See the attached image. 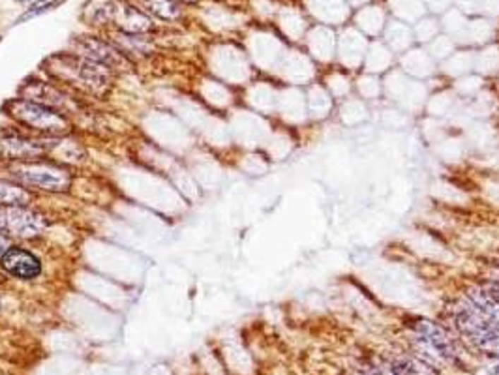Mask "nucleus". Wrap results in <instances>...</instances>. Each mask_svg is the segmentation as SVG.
I'll use <instances>...</instances> for the list:
<instances>
[{
    "label": "nucleus",
    "instance_id": "1",
    "mask_svg": "<svg viewBox=\"0 0 499 375\" xmlns=\"http://www.w3.org/2000/svg\"><path fill=\"white\" fill-rule=\"evenodd\" d=\"M455 325L473 347L499 359V325L467 299L455 308Z\"/></svg>",
    "mask_w": 499,
    "mask_h": 375
},
{
    "label": "nucleus",
    "instance_id": "2",
    "mask_svg": "<svg viewBox=\"0 0 499 375\" xmlns=\"http://www.w3.org/2000/svg\"><path fill=\"white\" fill-rule=\"evenodd\" d=\"M6 111L21 124L49 136H62L70 131V122L64 114L30 100H11L6 104Z\"/></svg>",
    "mask_w": 499,
    "mask_h": 375
},
{
    "label": "nucleus",
    "instance_id": "3",
    "mask_svg": "<svg viewBox=\"0 0 499 375\" xmlns=\"http://www.w3.org/2000/svg\"><path fill=\"white\" fill-rule=\"evenodd\" d=\"M413 342L417 345L419 353L426 355V359L435 362H456L458 360V347L455 338L445 331L438 323L428 319H417L411 325Z\"/></svg>",
    "mask_w": 499,
    "mask_h": 375
},
{
    "label": "nucleus",
    "instance_id": "4",
    "mask_svg": "<svg viewBox=\"0 0 499 375\" xmlns=\"http://www.w3.org/2000/svg\"><path fill=\"white\" fill-rule=\"evenodd\" d=\"M11 177L23 186L45 191H66L71 184V174L66 169L51 163H17L11 167Z\"/></svg>",
    "mask_w": 499,
    "mask_h": 375
},
{
    "label": "nucleus",
    "instance_id": "5",
    "mask_svg": "<svg viewBox=\"0 0 499 375\" xmlns=\"http://www.w3.org/2000/svg\"><path fill=\"white\" fill-rule=\"evenodd\" d=\"M61 68H66L71 73V79H76L77 85L87 88L92 94H105L111 85L109 68L88 60L85 56L81 59H61Z\"/></svg>",
    "mask_w": 499,
    "mask_h": 375
},
{
    "label": "nucleus",
    "instance_id": "6",
    "mask_svg": "<svg viewBox=\"0 0 499 375\" xmlns=\"http://www.w3.org/2000/svg\"><path fill=\"white\" fill-rule=\"evenodd\" d=\"M44 214L28 207H4L2 213V233H10L19 239H34L45 229Z\"/></svg>",
    "mask_w": 499,
    "mask_h": 375
},
{
    "label": "nucleus",
    "instance_id": "7",
    "mask_svg": "<svg viewBox=\"0 0 499 375\" xmlns=\"http://www.w3.org/2000/svg\"><path fill=\"white\" fill-rule=\"evenodd\" d=\"M0 265L8 274L19 278V280H34L42 274V263L34 254L28 250L10 246L0 257Z\"/></svg>",
    "mask_w": 499,
    "mask_h": 375
},
{
    "label": "nucleus",
    "instance_id": "8",
    "mask_svg": "<svg viewBox=\"0 0 499 375\" xmlns=\"http://www.w3.org/2000/svg\"><path fill=\"white\" fill-rule=\"evenodd\" d=\"M77 51L88 60H94L98 64L115 70V68H128V60L122 56L119 49L107 42H102L98 38H81L76 42Z\"/></svg>",
    "mask_w": 499,
    "mask_h": 375
},
{
    "label": "nucleus",
    "instance_id": "9",
    "mask_svg": "<svg viewBox=\"0 0 499 375\" xmlns=\"http://www.w3.org/2000/svg\"><path fill=\"white\" fill-rule=\"evenodd\" d=\"M47 150L44 143L27 139L21 136L0 137V154L8 160H30L38 158Z\"/></svg>",
    "mask_w": 499,
    "mask_h": 375
},
{
    "label": "nucleus",
    "instance_id": "10",
    "mask_svg": "<svg viewBox=\"0 0 499 375\" xmlns=\"http://www.w3.org/2000/svg\"><path fill=\"white\" fill-rule=\"evenodd\" d=\"M115 21L128 34H143L152 28V23H150L148 16L128 4H116Z\"/></svg>",
    "mask_w": 499,
    "mask_h": 375
},
{
    "label": "nucleus",
    "instance_id": "11",
    "mask_svg": "<svg viewBox=\"0 0 499 375\" xmlns=\"http://www.w3.org/2000/svg\"><path fill=\"white\" fill-rule=\"evenodd\" d=\"M467 300L499 325V299L494 293H490L484 283L467 289Z\"/></svg>",
    "mask_w": 499,
    "mask_h": 375
},
{
    "label": "nucleus",
    "instance_id": "12",
    "mask_svg": "<svg viewBox=\"0 0 499 375\" xmlns=\"http://www.w3.org/2000/svg\"><path fill=\"white\" fill-rule=\"evenodd\" d=\"M85 13L94 25H107L109 21H115L116 4L113 0H88Z\"/></svg>",
    "mask_w": 499,
    "mask_h": 375
},
{
    "label": "nucleus",
    "instance_id": "13",
    "mask_svg": "<svg viewBox=\"0 0 499 375\" xmlns=\"http://www.w3.org/2000/svg\"><path fill=\"white\" fill-rule=\"evenodd\" d=\"M30 201L27 190H23L21 186L0 180V205L2 207H27Z\"/></svg>",
    "mask_w": 499,
    "mask_h": 375
},
{
    "label": "nucleus",
    "instance_id": "14",
    "mask_svg": "<svg viewBox=\"0 0 499 375\" xmlns=\"http://www.w3.org/2000/svg\"><path fill=\"white\" fill-rule=\"evenodd\" d=\"M143 4L147 11L165 21H173L181 17V6L176 0H143Z\"/></svg>",
    "mask_w": 499,
    "mask_h": 375
},
{
    "label": "nucleus",
    "instance_id": "15",
    "mask_svg": "<svg viewBox=\"0 0 499 375\" xmlns=\"http://www.w3.org/2000/svg\"><path fill=\"white\" fill-rule=\"evenodd\" d=\"M59 2H61V0H38V2H34V4L30 6L21 17H19V23L27 21V19H32V17L42 16V13H47V11L53 10Z\"/></svg>",
    "mask_w": 499,
    "mask_h": 375
},
{
    "label": "nucleus",
    "instance_id": "16",
    "mask_svg": "<svg viewBox=\"0 0 499 375\" xmlns=\"http://www.w3.org/2000/svg\"><path fill=\"white\" fill-rule=\"evenodd\" d=\"M402 364L406 366V370L409 375H438L433 371V368L423 362V360L415 359V357H400Z\"/></svg>",
    "mask_w": 499,
    "mask_h": 375
},
{
    "label": "nucleus",
    "instance_id": "17",
    "mask_svg": "<svg viewBox=\"0 0 499 375\" xmlns=\"http://www.w3.org/2000/svg\"><path fill=\"white\" fill-rule=\"evenodd\" d=\"M378 371L379 375H409L406 370V366L402 364L400 359L389 360V362H381Z\"/></svg>",
    "mask_w": 499,
    "mask_h": 375
},
{
    "label": "nucleus",
    "instance_id": "18",
    "mask_svg": "<svg viewBox=\"0 0 499 375\" xmlns=\"http://www.w3.org/2000/svg\"><path fill=\"white\" fill-rule=\"evenodd\" d=\"M10 248V240H8V237H6L2 231H0V257L4 256V251Z\"/></svg>",
    "mask_w": 499,
    "mask_h": 375
},
{
    "label": "nucleus",
    "instance_id": "19",
    "mask_svg": "<svg viewBox=\"0 0 499 375\" xmlns=\"http://www.w3.org/2000/svg\"><path fill=\"white\" fill-rule=\"evenodd\" d=\"M488 374H490V375H499V364H495V366H494V370H490Z\"/></svg>",
    "mask_w": 499,
    "mask_h": 375
},
{
    "label": "nucleus",
    "instance_id": "20",
    "mask_svg": "<svg viewBox=\"0 0 499 375\" xmlns=\"http://www.w3.org/2000/svg\"><path fill=\"white\" fill-rule=\"evenodd\" d=\"M2 213H4V207L0 205V231H2Z\"/></svg>",
    "mask_w": 499,
    "mask_h": 375
},
{
    "label": "nucleus",
    "instance_id": "21",
    "mask_svg": "<svg viewBox=\"0 0 499 375\" xmlns=\"http://www.w3.org/2000/svg\"><path fill=\"white\" fill-rule=\"evenodd\" d=\"M16 2H28V0H16Z\"/></svg>",
    "mask_w": 499,
    "mask_h": 375
},
{
    "label": "nucleus",
    "instance_id": "22",
    "mask_svg": "<svg viewBox=\"0 0 499 375\" xmlns=\"http://www.w3.org/2000/svg\"><path fill=\"white\" fill-rule=\"evenodd\" d=\"M184 2H193V0H184Z\"/></svg>",
    "mask_w": 499,
    "mask_h": 375
}]
</instances>
